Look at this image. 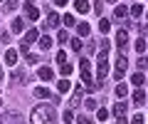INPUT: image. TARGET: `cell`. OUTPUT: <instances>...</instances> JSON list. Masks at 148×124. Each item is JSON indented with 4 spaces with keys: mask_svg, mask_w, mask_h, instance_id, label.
Segmentation results:
<instances>
[{
    "mask_svg": "<svg viewBox=\"0 0 148 124\" xmlns=\"http://www.w3.org/2000/svg\"><path fill=\"white\" fill-rule=\"evenodd\" d=\"M32 124H57V112L52 104H37L32 109Z\"/></svg>",
    "mask_w": 148,
    "mask_h": 124,
    "instance_id": "1",
    "label": "cell"
},
{
    "mask_svg": "<svg viewBox=\"0 0 148 124\" xmlns=\"http://www.w3.org/2000/svg\"><path fill=\"white\" fill-rule=\"evenodd\" d=\"M79 72H82V82H84L89 89H99V85H96V82H91V62H89L86 57L79 60Z\"/></svg>",
    "mask_w": 148,
    "mask_h": 124,
    "instance_id": "2",
    "label": "cell"
},
{
    "mask_svg": "<svg viewBox=\"0 0 148 124\" xmlns=\"http://www.w3.org/2000/svg\"><path fill=\"white\" fill-rule=\"evenodd\" d=\"M96 80H99V87H104L106 82V75H109V57H106V52H99V57H96Z\"/></svg>",
    "mask_w": 148,
    "mask_h": 124,
    "instance_id": "3",
    "label": "cell"
},
{
    "mask_svg": "<svg viewBox=\"0 0 148 124\" xmlns=\"http://www.w3.org/2000/svg\"><path fill=\"white\" fill-rule=\"evenodd\" d=\"M128 70V60H126V55L121 52V57L116 60V72H114V77L116 80H123V72Z\"/></svg>",
    "mask_w": 148,
    "mask_h": 124,
    "instance_id": "4",
    "label": "cell"
},
{
    "mask_svg": "<svg viewBox=\"0 0 148 124\" xmlns=\"http://www.w3.org/2000/svg\"><path fill=\"white\" fill-rule=\"evenodd\" d=\"M3 124H20V119H22V114L20 112H15V109H8V112H3Z\"/></svg>",
    "mask_w": 148,
    "mask_h": 124,
    "instance_id": "5",
    "label": "cell"
},
{
    "mask_svg": "<svg viewBox=\"0 0 148 124\" xmlns=\"http://www.w3.org/2000/svg\"><path fill=\"white\" fill-rule=\"evenodd\" d=\"M116 47L121 50V52H126V47H128V33L126 30H119L116 33Z\"/></svg>",
    "mask_w": 148,
    "mask_h": 124,
    "instance_id": "6",
    "label": "cell"
},
{
    "mask_svg": "<svg viewBox=\"0 0 148 124\" xmlns=\"http://www.w3.org/2000/svg\"><path fill=\"white\" fill-rule=\"evenodd\" d=\"M59 20L62 17L57 12H47V20H45V27H59Z\"/></svg>",
    "mask_w": 148,
    "mask_h": 124,
    "instance_id": "7",
    "label": "cell"
},
{
    "mask_svg": "<svg viewBox=\"0 0 148 124\" xmlns=\"http://www.w3.org/2000/svg\"><path fill=\"white\" fill-rule=\"evenodd\" d=\"M35 97L37 99H52V92L47 87H35Z\"/></svg>",
    "mask_w": 148,
    "mask_h": 124,
    "instance_id": "8",
    "label": "cell"
},
{
    "mask_svg": "<svg viewBox=\"0 0 148 124\" xmlns=\"http://www.w3.org/2000/svg\"><path fill=\"white\" fill-rule=\"evenodd\" d=\"M126 102H116V104H114V117H119V119H121V117H126Z\"/></svg>",
    "mask_w": 148,
    "mask_h": 124,
    "instance_id": "9",
    "label": "cell"
},
{
    "mask_svg": "<svg viewBox=\"0 0 148 124\" xmlns=\"http://www.w3.org/2000/svg\"><path fill=\"white\" fill-rule=\"evenodd\" d=\"M128 12H131V10H128L126 5H116V8H114V17H116V20H121V17L126 20V15H128Z\"/></svg>",
    "mask_w": 148,
    "mask_h": 124,
    "instance_id": "10",
    "label": "cell"
},
{
    "mask_svg": "<svg viewBox=\"0 0 148 124\" xmlns=\"http://www.w3.org/2000/svg\"><path fill=\"white\" fill-rule=\"evenodd\" d=\"M37 75H40V80H52L54 77V72H52V67H40V70H37Z\"/></svg>",
    "mask_w": 148,
    "mask_h": 124,
    "instance_id": "11",
    "label": "cell"
},
{
    "mask_svg": "<svg viewBox=\"0 0 148 124\" xmlns=\"http://www.w3.org/2000/svg\"><path fill=\"white\" fill-rule=\"evenodd\" d=\"M5 65H17V52L15 50H5Z\"/></svg>",
    "mask_w": 148,
    "mask_h": 124,
    "instance_id": "12",
    "label": "cell"
},
{
    "mask_svg": "<svg viewBox=\"0 0 148 124\" xmlns=\"http://www.w3.org/2000/svg\"><path fill=\"white\" fill-rule=\"evenodd\" d=\"M143 102H146V92H143V89H136V92H133V104L141 107Z\"/></svg>",
    "mask_w": 148,
    "mask_h": 124,
    "instance_id": "13",
    "label": "cell"
},
{
    "mask_svg": "<svg viewBox=\"0 0 148 124\" xmlns=\"http://www.w3.org/2000/svg\"><path fill=\"white\" fill-rule=\"evenodd\" d=\"M22 40H25L27 45H32L35 40H40V33H37V30H27V33H25V37H22Z\"/></svg>",
    "mask_w": 148,
    "mask_h": 124,
    "instance_id": "14",
    "label": "cell"
},
{
    "mask_svg": "<svg viewBox=\"0 0 148 124\" xmlns=\"http://www.w3.org/2000/svg\"><path fill=\"white\" fill-rule=\"evenodd\" d=\"M77 33H79L82 37H89V33H91V27L86 25V22H77Z\"/></svg>",
    "mask_w": 148,
    "mask_h": 124,
    "instance_id": "15",
    "label": "cell"
},
{
    "mask_svg": "<svg viewBox=\"0 0 148 124\" xmlns=\"http://www.w3.org/2000/svg\"><path fill=\"white\" fill-rule=\"evenodd\" d=\"M74 8H77V12H89V3H86V0H74Z\"/></svg>",
    "mask_w": 148,
    "mask_h": 124,
    "instance_id": "16",
    "label": "cell"
},
{
    "mask_svg": "<svg viewBox=\"0 0 148 124\" xmlns=\"http://www.w3.org/2000/svg\"><path fill=\"white\" fill-rule=\"evenodd\" d=\"M25 10H27V17H30V20H37V17H40V10L32 8L30 3H25Z\"/></svg>",
    "mask_w": 148,
    "mask_h": 124,
    "instance_id": "17",
    "label": "cell"
},
{
    "mask_svg": "<svg viewBox=\"0 0 148 124\" xmlns=\"http://www.w3.org/2000/svg\"><path fill=\"white\" fill-rule=\"evenodd\" d=\"M79 104H82V87H77L72 94V107H79Z\"/></svg>",
    "mask_w": 148,
    "mask_h": 124,
    "instance_id": "18",
    "label": "cell"
},
{
    "mask_svg": "<svg viewBox=\"0 0 148 124\" xmlns=\"http://www.w3.org/2000/svg\"><path fill=\"white\" fill-rule=\"evenodd\" d=\"M37 42H40V47H42V50H49V47H52V37H49V35H42Z\"/></svg>",
    "mask_w": 148,
    "mask_h": 124,
    "instance_id": "19",
    "label": "cell"
},
{
    "mask_svg": "<svg viewBox=\"0 0 148 124\" xmlns=\"http://www.w3.org/2000/svg\"><path fill=\"white\" fill-rule=\"evenodd\" d=\"M69 40H72V37H69V33H67V30H59V35H57V42H59V45H67Z\"/></svg>",
    "mask_w": 148,
    "mask_h": 124,
    "instance_id": "20",
    "label": "cell"
},
{
    "mask_svg": "<svg viewBox=\"0 0 148 124\" xmlns=\"http://www.w3.org/2000/svg\"><path fill=\"white\" fill-rule=\"evenodd\" d=\"M12 82H27L25 70H15V75H12Z\"/></svg>",
    "mask_w": 148,
    "mask_h": 124,
    "instance_id": "21",
    "label": "cell"
},
{
    "mask_svg": "<svg viewBox=\"0 0 148 124\" xmlns=\"http://www.w3.org/2000/svg\"><path fill=\"white\" fill-rule=\"evenodd\" d=\"M126 94H128V87L123 85V82H119L116 85V97H126Z\"/></svg>",
    "mask_w": 148,
    "mask_h": 124,
    "instance_id": "22",
    "label": "cell"
},
{
    "mask_svg": "<svg viewBox=\"0 0 148 124\" xmlns=\"http://www.w3.org/2000/svg\"><path fill=\"white\" fill-rule=\"evenodd\" d=\"M96 119H99V122H106V119H109V109L99 107V109H96Z\"/></svg>",
    "mask_w": 148,
    "mask_h": 124,
    "instance_id": "23",
    "label": "cell"
},
{
    "mask_svg": "<svg viewBox=\"0 0 148 124\" xmlns=\"http://www.w3.org/2000/svg\"><path fill=\"white\" fill-rule=\"evenodd\" d=\"M99 30H101V33H109V30H111V22L109 20H106V17H101V20H99Z\"/></svg>",
    "mask_w": 148,
    "mask_h": 124,
    "instance_id": "24",
    "label": "cell"
},
{
    "mask_svg": "<svg viewBox=\"0 0 148 124\" xmlns=\"http://www.w3.org/2000/svg\"><path fill=\"white\" fill-rule=\"evenodd\" d=\"M10 30H12V33H22V30H25V25H22V20H12Z\"/></svg>",
    "mask_w": 148,
    "mask_h": 124,
    "instance_id": "25",
    "label": "cell"
},
{
    "mask_svg": "<svg viewBox=\"0 0 148 124\" xmlns=\"http://www.w3.org/2000/svg\"><path fill=\"white\" fill-rule=\"evenodd\" d=\"M59 72H62V77H69V75H72V65H69V62L59 65Z\"/></svg>",
    "mask_w": 148,
    "mask_h": 124,
    "instance_id": "26",
    "label": "cell"
},
{
    "mask_svg": "<svg viewBox=\"0 0 148 124\" xmlns=\"http://www.w3.org/2000/svg\"><path fill=\"white\" fill-rule=\"evenodd\" d=\"M131 15H133V17H141V15H143V5H141V3H136V5L131 8Z\"/></svg>",
    "mask_w": 148,
    "mask_h": 124,
    "instance_id": "27",
    "label": "cell"
},
{
    "mask_svg": "<svg viewBox=\"0 0 148 124\" xmlns=\"http://www.w3.org/2000/svg\"><path fill=\"white\" fill-rule=\"evenodd\" d=\"M57 89H59V92H67V89H69V80H67V77H62V80L57 82Z\"/></svg>",
    "mask_w": 148,
    "mask_h": 124,
    "instance_id": "28",
    "label": "cell"
},
{
    "mask_svg": "<svg viewBox=\"0 0 148 124\" xmlns=\"http://www.w3.org/2000/svg\"><path fill=\"white\" fill-rule=\"evenodd\" d=\"M3 5H5V10H8V12H12V10H17V0H5Z\"/></svg>",
    "mask_w": 148,
    "mask_h": 124,
    "instance_id": "29",
    "label": "cell"
},
{
    "mask_svg": "<svg viewBox=\"0 0 148 124\" xmlns=\"http://www.w3.org/2000/svg\"><path fill=\"white\" fill-rule=\"evenodd\" d=\"M84 107H86V109H99V104H96L94 97H89V99H84Z\"/></svg>",
    "mask_w": 148,
    "mask_h": 124,
    "instance_id": "30",
    "label": "cell"
},
{
    "mask_svg": "<svg viewBox=\"0 0 148 124\" xmlns=\"http://www.w3.org/2000/svg\"><path fill=\"white\" fill-rule=\"evenodd\" d=\"M131 82H133L136 87H141V85H143V75H141V72H136V75L131 77Z\"/></svg>",
    "mask_w": 148,
    "mask_h": 124,
    "instance_id": "31",
    "label": "cell"
},
{
    "mask_svg": "<svg viewBox=\"0 0 148 124\" xmlns=\"http://www.w3.org/2000/svg\"><path fill=\"white\" fill-rule=\"evenodd\" d=\"M64 25H67V27L77 25V17H74V15H64Z\"/></svg>",
    "mask_w": 148,
    "mask_h": 124,
    "instance_id": "32",
    "label": "cell"
},
{
    "mask_svg": "<svg viewBox=\"0 0 148 124\" xmlns=\"http://www.w3.org/2000/svg\"><path fill=\"white\" fill-rule=\"evenodd\" d=\"M99 47H101V52H109V47H111V42H109V40H101V42H99Z\"/></svg>",
    "mask_w": 148,
    "mask_h": 124,
    "instance_id": "33",
    "label": "cell"
},
{
    "mask_svg": "<svg viewBox=\"0 0 148 124\" xmlns=\"http://www.w3.org/2000/svg\"><path fill=\"white\" fill-rule=\"evenodd\" d=\"M136 50L143 55V50H146V40H143V37H141V40H136Z\"/></svg>",
    "mask_w": 148,
    "mask_h": 124,
    "instance_id": "34",
    "label": "cell"
},
{
    "mask_svg": "<svg viewBox=\"0 0 148 124\" xmlns=\"http://www.w3.org/2000/svg\"><path fill=\"white\" fill-rule=\"evenodd\" d=\"M0 42H3V45L10 42V33H5V30H3V33H0Z\"/></svg>",
    "mask_w": 148,
    "mask_h": 124,
    "instance_id": "35",
    "label": "cell"
},
{
    "mask_svg": "<svg viewBox=\"0 0 148 124\" xmlns=\"http://www.w3.org/2000/svg\"><path fill=\"white\" fill-rule=\"evenodd\" d=\"M27 65H37V62H40V57H37V55H27Z\"/></svg>",
    "mask_w": 148,
    "mask_h": 124,
    "instance_id": "36",
    "label": "cell"
},
{
    "mask_svg": "<svg viewBox=\"0 0 148 124\" xmlns=\"http://www.w3.org/2000/svg\"><path fill=\"white\" fill-rule=\"evenodd\" d=\"M94 10L99 12V15H101V12H104V0H96V3H94Z\"/></svg>",
    "mask_w": 148,
    "mask_h": 124,
    "instance_id": "37",
    "label": "cell"
},
{
    "mask_svg": "<svg viewBox=\"0 0 148 124\" xmlns=\"http://www.w3.org/2000/svg\"><path fill=\"white\" fill-rule=\"evenodd\" d=\"M72 50H77V52H79V50H82V40L74 37V40H72Z\"/></svg>",
    "mask_w": 148,
    "mask_h": 124,
    "instance_id": "38",
    "label": "cell"
},
{
    "mask_svg": "<svg viewBox=\"0 0 148 124\" xmlns=\"http://www.w3.org/2000/svg\"><path fill=\"white\" fill-rule=\"evenodd\" d=\"M57 62H59V65H64V62H67V55H64V50H62V52H57Z\"/></svg>",
    "mask_w": 148,
    "mask_h": 124,
    "instance_id": "39",
    "label": "cell"
},
{
    "mask_svg": "<svg viewBox=\"0 0 148 124\" xmlns=\"http://www.w3.org/2000/svg\"><path fill=\"white\" fill-rule=\"evenodd\" d=\"M91 122H94V119H89V117H84V114H82V117L77 119V124H91Z\"/></svg>",
    "mask_w": 148,
    "mask_h": 124,
    "instance_id": "40",
    "label": "cell"
},
{
    "mask_svg": "<svg viewBox=\"0 0 148 124\" xmlns=\"http://www.w3.org/2000/svg\"><path fill=\"white\" fill-rule=\"evenodd\" d=\"M131 124H146V122H143V114H136V117L131 119Z\"/></svg>",
    "mask_w": 148,
    "mask_h": 124,
    "instance_id": "41",
    "label": "cell"
},
{
    "mask_svg": "<svg viewBox=\"0 0 148 124\" xmlns=\"http://www.w3.org/2000/svg\"><path fill=\"white\" fill-rule=\"evenodd\" d=\"M67 3H69V0H54V5H57V8H64Z\"/></svg>",
    "mask_w": 148,
    "mask_h": 124,
    "instance_id": "42",
    "label": "cell"
},
{
    "mask_svg": "<svg viewBox=\"0 0 148 124\" xmlns=\"http://www.w3.org/2000/svg\"><path fill=\"white\" fill-rule=\"evenodd\" d=\"M116 124H126V117H121V119H119V122Z\"/></svg>",
    "mask_w": 148,
    "mask_h": 124,
    "instance_id": "43",
    "label": "cell"
},
{
    "mask_svg": "<svg viewBox=\"0 0 148 124\" xmlns=\"http://www.w3.org/2000/svg\"><path fill=\"white\" fill-rule=\"evenodd\" d=\"M104 3H119V0H104Z\"/></svg>",
    "mask_w": 148,
    "mask_h": 124,
    "instance_id": "44",
    "label": "cell"
},
{
    "mask_svg": "<svg viewBox=\"0 0 148 124\" xmlns=\"http://www.w3.org/2000/svg\"><path fill=\"white\" fill-rule=\"evenodd\" d=\"M0 80H3V65H0Z\"/></svg>",
    "mask_w": 148,
    "mask_h": 124,
    "instance_id": "45",
    "label": "cell"
},
{
    "mask_svg": "<svg viewBox=\"0 0 148 124\" xmlns=\"http://www.w3.org/2000/svg\"><path fill=\"white\" fill-rule=\"evenodd\" d=\"M0 107H3V99H0Z\"/></svg>",
    "mask_w": 148,
    "mask_h": 124,
    "instance_id": "46",
    "label": "cell"
},
{
    "mask_svg": "<svg viewBox=\"0 0 148 124\" xmlns=\"http://www.w3.org/2000/svg\"><path fill=\"white\" fill-rule=\"evenodd\" d=\"M146 17H148V10H146Z\"/></svg>",
    "mask_w": 148,
    "mask_h": 124,
    "instance_id": "47",
    "label": "cell"
},
{
    "mask_svg": "<svg viewBox=\"0 0 148 124\" xmlns=\"http://www.w3.org/2000/svg\"><path fill=\"white\" fill-rule=\"evenodd\" d=\"M25 3H30V0H25Z\"/></svg>",
    "mask_w": 148,
    "mask_h": 124,
    "instance_id": "48",
    "label": "cell"
},
{
    "mask_svg": "<svg viewBox=\"0 0 148 124\" xmlns=\"http://www.w3.org/2000/svg\"><path fill=\"white\" fill-rule=\"evenodd\" d=\"M146 60H148V57H146Z\"/></svg>",
    "mask_w": 148,
    "mask_h": 124,
    "instance_id": "49",
    "label": "cell"
}]
</instances>
